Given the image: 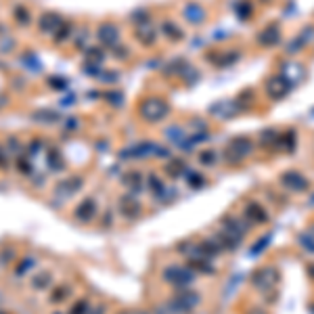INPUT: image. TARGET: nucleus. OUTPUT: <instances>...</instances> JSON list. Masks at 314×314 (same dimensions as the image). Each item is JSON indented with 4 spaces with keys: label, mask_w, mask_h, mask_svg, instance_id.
Here are the masks:
<instances>
[{
    "label": "nucleus",
    "mask_w": 314,
    "mask_h": 314,
    "mask_svg": "<svg viewBox=\"0 0 314 314\" xmlns=\"http://www.w3.org/2000/svg\"><path fill=\"white\" fill-rule=\"evenodd\" d=\"M53 19H57V15L55 13H48V15H42V19H40V32H51V30H55L59 23H53Z\"/></svg>",
    "instance_id": "obj_2"
},
{
    "label": "nucleus",
    "mask_w": 314,
    "mask_h": 314,
    "mask_svg": "<svg viewBox=\"0 0 314 314\" xmlns=\"http://www.w3.org/2000/svg\"><path fill=\"white\" fill-rule=\"evenodd\" d=\"M23 13H25V9H21V6H19V9H15V17L21 21V25H25L27 23V21H30V19H25V15H23Z\"/></svg>",
    "instance_id": "obj_4"
},
{
    "label": "nucleus",
    "mask_w": 314,
    "mask_h": 314,
    "mask_svg": "<svg viewBox=\"0 0 314 314\" xmlns=\"http://www.w3.org/2000/svg\"><path fill=\"white\" fill-rule=\"evenodd\" d=\"M30 283H32V287L36 291H42V289H46L48 283H51V277H48V272H40V275L34 277Z\"/></svg>",
    "instance_id": "obj_1"
},
{
    "label": "nucleus",
    "mask_w": 314,
    "mask_h": 314,
    "mask_svg": "<svg viewBox=\"0 0 314 314\" xmlns=\"http://www.w3.org/2000/svg\"><path fill=\"white\" fill-rule=\"evenodd\" d=\"M32 264H34V260H23L17 266V270H15V275L17 277H23V272H25V268H32Z\"/></svg>",
    "instance_id": "obj_3"
}]
</instances>
